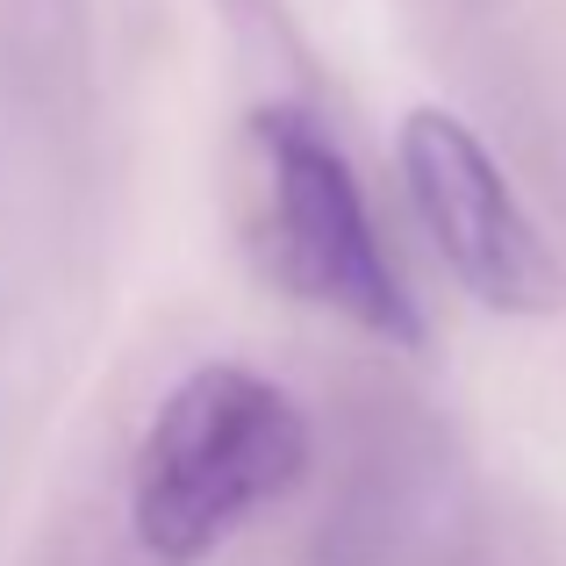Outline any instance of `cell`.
<instances>
[{"mask_svg":"<svg viewBox=\"0 0 566 566\" xmlns=\"http://www.w3.org/2000/svg\"><path fill=\"white\" fill-rule=\"evenodd\" d=\"M251 151L265 166V244H273L280 280L302 302L416 352L423 345V308L395 280L374 208L352 180L345 151L323 137V123L302 108H259L251 115Z\"/></svg>","mask_w":566,"mask_h":566,"instance_id":"cell-2","label":"cell"},{"mask_svg":"<svg viewBox=\"0 0 566 566\" xmlns=\"http://www.w3.org/2000/svg\"><path fill=\"white\" fill-rule=\"evenodd\" d=\"M395 158H401V180H409L423 237L438 244L444 273L473 302L495 308V316H545V308H559L566 273H559L553 244L516 208L495 151L459 115L416 108L395 137Z\"/></svg>","mask_w":566,"mask_h":566,"instance_id":"cell-3","label":"cell"},{"mask_svg":"<svg viewBox=\"0 0 566 566\" xmlns=\"http://www.w3.org/2000/svg\"><path fill=\"white\" fill-rule=\"evenodd\" d=\"M308 467V416L251 366H193L158 401L129 473V516L151 559L193 566Z\"/></svg>","mask_w":566,"mask_h":566,"instance_id":"cell-1","label":"cell"}]
</instances>
